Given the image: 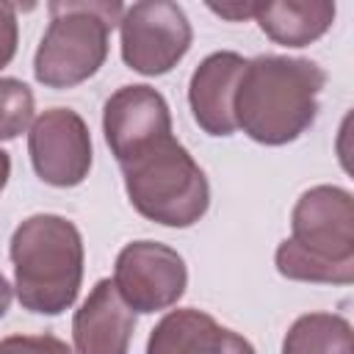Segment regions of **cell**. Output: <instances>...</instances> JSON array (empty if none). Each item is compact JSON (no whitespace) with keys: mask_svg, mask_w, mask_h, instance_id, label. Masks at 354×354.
<instances>
[{"mask_svg":"<svg viewBox=\"0 0 354 354\" xmlns=\"http://www.w3.org/2000/svg\"><path fill=\"white\" fill-rule=\"evenodd\" d=\"M324 83L326 72L310 58L257 55L238 80L235 124L257 144H290L315 122Z\"/></svg>","mask_w":354,"mask_h":354,"instance_id":"cell-1","label":"cell"},{"mask_svg":"<svg viewBox=\"0 0 354 354\" xmlns=\"http://www.w3.org/2000/svg\"><path fill=\"white\" fill-rule=\"evenodd\" d=\"M277 271L296 282H354V199L340 185H315L290 213V238L277 246Z\"/></svg>","mask_w":354,"mask_h":354,"instance_id":"cell-2","label":"cell"},{"mask_svg":"<svg viewBox=\"0 0 354 354\" xmlns=\"http://www.w3.org/2000/svg\"><path fill=\"white\" fill-rule=\"evenodd\" d=\"M14 263V293L19 304L39 315H61L80 293L83 238L80 230L55 213L25 218L8 246Z\"/></svg>","mask_w":354,"mask_h":354,"instance_id":"cell-3","label":"cell"},{"mask_svg":"<svg viewBox=\"0 0 354 354\" xmlns=\"http://www.w3.org/2000/svg\"><path fill=\"white\" fill-rule=\"evenodd\" d=\"M50 25L33 55V77L47 88H72L108 58V36L124 6L116 0H55L47 6Z\"/></svg>","mask_w":354,"mask_h":354,"instance_id":"cell-4","label":"cell"},{"mask_svg":"<svg viewBox=\"0 0 354 354\" xmlns=\"http://www.w3.org/2000/svg\"><path fill=\"white\" fill-rule=\"evenodd\" d=\"M130 205L163 227H191L210 207V185L194 155L174 138H163L122 163Z\"/></svg>","mask_w":354,"mask_h":354,"instance_id":"cell-5","label":"cell"},{"mask_svg":"<svg viewBox=\"0 0 354 354\" xmlns=\"http://www.w3.org/2000/svg\"><path fill=\"white\" fill-rule=\"evenodd\" d=\"M122 61L147 77L174 69L191 47L194 30L185 11L171 0H141L119 19Z\"/></svg>","mask_w":354,"mask_h":354,"instance_id":"cell-6","label":"cell"},{"mask_svg":"<svg viewBox=\"0 0 354 354\" xmlns=\"http://www.w3.org/2000/svg\"><path fill=\"white\" fill-rule=\"evenodd\" d=\"M113 285L133 313H160L183 299L188 268L177 249L158 241H133L116 254Z\"/></svg>","mask_w":354,"mask_h":354,"instance_id":"cell-7","label":"cell"},{"mask_svg":"<svg viewBox=\"0 0 354 354\" xmlns=\"http://www.w3.org/2000/svg\"><path fill=\"white\" fill-rule=\"evenodd\" d=\"M28 155L39 180L55 188L80 185L91 169V133L72 108L39 113L28 133Z\"/></svg>","mask_w":354,"mask_h":354,"instance_id":"cell-8","label":"cell"},{"mask_svg":"<svg viewBox=\"0 0 354 354\" xmlns=\"http://www.w3.org/2000/svg\"><path fill=\"white\" fill-rule=\"evenodd\" d=\"M102 133L116 163H127L171 133V111L160 91L136 83L116 88L102 108Z\"/></svg>","mask_w":354,"mask_h":354,"instance_id":"cell-9","label":"cell"},{"mask_svg":"<svg viewBox=\"0 0 354 354\" xmlns=\"http://www.w3.org/2000/svg\"><path fill=\"white\" fill-rule=\"evenodd\" d=\"M243 66L246 58L241 53L218 50L202 58V64L194 69L188 80V105L194 122L207 136H232L238 130L232 102Z\"/></svg>","mask_w":354,"mask_h":354,"instance_id":"cell-10","label":"cell"},{"mask_svg":"<svg viewBox=\"0 0 354 354\" xmlns=\"http://www.w3.org/2000/svg\"><path fill=\"white\" fill-rule=\"evenodd\" d=\"M136 329V313L119 296L113 279H100L75 310V354H127Z\"/></svg>","mask_w":354,"mask_h":354,"instance_id":"cell-11","label":"cell"},{"mask_svg":"<svg viewBox=\"0 0 354 354\" xmlns=\"http://www.w3.org/2000/svg\"><path fill=\"white\" fill-rule=\"evenodd\" d=\"M147 354H257L238 332L221 326L213 315L183 307L166 313L147 340Z\"/></svg>","mask_w":354,"mask_h":354,"instance_id":"cell-12","label":"cell"},{"mask_svg":"<svg viewBox=\"0 0 354 354\" xmlns=\"http://www.w3.org/2000/svg\"><path fill=\"white\" fill-rule=\"evenodd\" d=\"M335 11L337 8L329 0H279L257 3L254 19L271 41L285 47H307L332 28Z\"/></svg>","mask_w":354,"mask_h":354,"instance_id":"cell-13","label":"cell"},{"mask_svg":"<svg viewBox=\"0 0 354 354\" xmlns=\"http://www.w3.org/2000/svg\"><path fill=\"white\" fill-rule=\"evenodd\" d=\"M282 354H354L351 324L337 313L299 315L285 332Z\"/></svg>","mask_w":354,"mask_h":354,"instance_id":"cell-14","label":"cell"},{"mask_svg":"<svg viewBox=\"0 0 354 354\" xmlns=\"http://www.w3.org/2000/svg\"><path fill=\"white\" fill-rule=\"evenodd\" d=\"M33 91L17 77H0V141H11L28 130L33 119Z\"/></svg>","mask_w":354,"mask_h":354,"instance_id":"cell-15","label":"cell"},{"mask_svg":"<svg viewBox=\"0 0 354 354\" xmlns=\"http://www.w3.org/2000/svg\"><path fill=\"white\" fill-rule=\"evenodd\" d=\"M0 354H75L55 335H8L0 340Z\"/></svg>","mask_w":354,"mask_h":354,"instance_id":"cell-16","label":"cell"},{"mask_svg":"<svg viewBox=\"0 0 354 354\" xmlns=\"http://www.w3.org/2000/svg\"><path fill=\"white\" fill-rule=\"evenodd\" d=\"M17 44H19L17 8H14L11 3H0V69L14 61Z\"/></svg>","mask_w":354,"mask_h":354,"instance_id":"cell-17","label":"cell"},{"mask_svg":"<svg viewBox=\"0 0 354 354\" xmlns=\"http://www.w3.org/2000/svg\"><path fill=\"white\" fill-rule=\"evenodd\" d=\"M207 8H210L213 14H218V17H224V19L241 22V19H246V17H254V8H257V3H221V6L210 3Z\"/></svg>","mask_w":354,"mask_h":354,"instance_id":"cell-18","label":"cell"},{"mask_svg":"<svg viewBox=\"0 0 354 354\" xmlns=\"http://www.w3.org/2000/svg\"><path fill=\"white\" fill-rule=\"evenodd\" d=\"M8 304H11V285H8V279H6L3 271H0V318L6 315Z\"/></svg>","mask_w":354,"mask_h":354,"instance_id":"cell-19","label":"cell"},{"mask_svg":"<svg viewBox=\"0 0 354 354\" xmlns=\"http://www.w3.org/2000/svg\"><path fill=\"white\" fill-rule=\"evenodd\" d=\"M8 177H11V158H8L6 149H0V191L6 188Z\"/></svg>","mask_w":354,"mask_h":354,"instance_id":"cell-20","label":"cell"}]
</instances>
